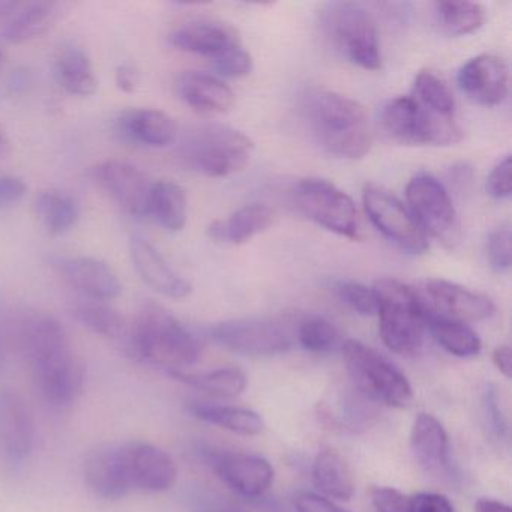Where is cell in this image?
<instances>
[{
    "instance_id": "obj_20",
    "label": "cell",
    "mask_w": 512,
    "mask_h": 512,
    "mask_svg": "<svg viewBox=\"0 0 512 512\" xmlns=\"http://www.w3.org/2000/svg\"><path fill=\"white\" fill-rule=\"evenodd\" d=\"M86 484L97 496L118 500L131 488L125 445H101L86 455L83 463Z\"/></svg>"
},
{
    "instance_id": "obj_35",
    "label": "cell",
    "mask_w": 512,
    "mask_h": 512,
    "mask_svg": "<svg viewBox=\"0 0 512 512\" xmlns=\"http://www.w3.org/2000/svg\"><path fill=\"white\" fill-rule=\"evenodd\" d=\"M73 316L77 322L101 337L127 341L130 325L125 317L107 302L86 299L74 305Z\"/></svg>"
},
{
    "instance_id": "obj_27",
    "label": "cell",
    "mask_w": 512,
    "mask_h": 512,
    "mask_svg": "<svg viewBox=\"0 0 512 512\" xmlns=\"http://www.w3.org/2000/svg\"><path fill=\"white\" fill-rule=\"evenodd\" d=\"M275 212L263 203L242 206L227 220H215L208 233L214 241L241 245L259 233L265 232L274 224Z\"/></svg>"
},
{
    "instance_id": "obj_48",
    "label": "cell",
    "mask_w": 512,
    "mask_h": 512,
    "mask_svg": "<svg viewBox=\"0 0 512 512\" xmlns=\"http://www.w3.org/2000/svg\"><path fill=\"white\" fill-rule=\"evenodd\" d=\"M298 512H349L335 505L331 500L314 493H302L295 500Z\"/></svg>"
},
{
    "instance_id": "obj_6",
    "label": "cell",
    "mask_w": 512,
    "mask_h": 512,
    "mask_svg": "<svg viewBox=\"0 0 512 512\" xmlns=\"http://www.w3.org/2000/svg\"><path fill=\"white\" fill-rule=\"evenodd\" d=\"M380 127L392 142L406 146H451L463 139L455 118L433 112L412 95L389 101L380 115Z\"/></svg>"
},
{
    "instance_id": "obj_2",
    "label": "cell",
    "mask_w": 512,
    "mask_h": 512,
    "mask_svg": "<svg viewBox=\"0 0 512 512\" xmlns=\"http://www.w3.org/2000/svg\"><path fill=\"white\" fill-rule=\"evenodd\" d=\"M301 116L314 142L328 154L359 160L370 152L367 112L352 98L331 89H308L301 98Z\"/></svg>"
},
{
    "instance_id": "obj_21",
    "label": "cell",
    "mask_w": 512,
    "mask_h": 512,
    "mask_svg": "<svg viewBox=\"0 0 512 512\" xmlns=\"http://www.w3.org/2000/svg\"><path fill=\"white\" fill-rule=\"evenodd\" d=\"M457 82L461 92L481 106H499L508 97V67L496 55L470 59L458 71Z\"/></svg>"
},
{
    "instance_id": "obj_43",
    "label": "cell",
    "mask_w": 512,
    "mask_h": 512,
    "mask_svg": "<svg viewBox=\"0 0 512 512\" xmlns=\"http://www.w3.org/2000/svg\"><path fill=\"white\" fill-rule=\"evenodd\" d=\"M371 502L377 512H409V497L392 487H374Z\"/></svg>"
},
{
    "instance_id": "obj_30",
    "label": "cell",
    "mask_w": 512,
    "mask_h": 512,
    "mask_svg": "<svg viewBox=\"0 0 512 512\" xmlns=\"http://www.w3.org/2000/svg\"><path fill=\"white\" fill-rule=\"evenodd\" d=\"M55 76L68 94L91 97L97 92L98 80L91 59L79 47H68L59 53Z\"/></svg>"
},
{
    "instance_id": "obj_29",
    "label": "cell",
    "mask_w": 512,
    "mask_h": 512,
    "mask_svg": "<svg viewBox=\"0 0 512 512\" xmlns=\"http://www.w3.org/2000/svg\"><path fill=\"white\" fill-rule=\"evenodd\" d=\"M188 200L184 188L172 181L152 184L148 214L167 232H179L187 223Z\"/></svg>"
},
{
    "instance_id": "obj_34",
    "label": "cell",
    "mask_w": 512,
    "mask_h": 512,
    "mask_svg": "<svg viewBox=\"0 0 512 512\" xmlns=\"http://www.w3.org/2000/svg\"><path fill=\"white\" fill-rule=\"evenodd\" d=\"M169 374L179 382L200 389L215 398L239 397L248 385L247 374L235 367L217 368V370L200 374L185 373V371H170Z\"/></svg>"
},
{
    "instance_id": "obj_13",
    "label": "cell",
    "mask_w": 512,
    "mask_h": 512,
    "mask_svg": "<svg viewBox=\"0 0 512 512\" xmlns=\"http://www.w3.org/2000/svg\"><path fill=\"white\" fill-rule=\"evenodd\" d=\"M94 181L133 217L148 214L152 184L136 166L122 160H107L92 169Z\"/></svg>"
},
{
    "instance_id": "obj_24",
    "label": "cell",
    "mask_w": 512,
    "mask_h": 512,
    "mask_svg": "<svg viewBox=\"0 0 512 512\" xmlns=\"http://www.w3.org/2000/svg\"><path fill=\"white\" fill-rule=\"evenodd\" d=\"M130 254L134 268L152 289L172 299L190 296L193 290L190 281L181 277L148 239L134 236L130 241Z\"/></svg>"
},
{
    "instance_id": "obj_44",
    "label": "cell",
    "mask_w": 512,
    "mask_h": 512,
    "mask_svg": "<svg viewBox=\"0 0 512 512\" xmlns=\"http://www.w3.org/2000/svg\"><path fill=\"white\" fill-rule=\"evenodd\" d=\"M26 191L28 187L22 178L0 173V211L19 205L25 199Z\"/></svg>"
},
{
    "instance_id": "obj_26",
    "label": "cell",
    "mask_w": 512,
    "mask_h": 512,
    "mask_svg": "<svg viewBox=\"0 0 512 512\" xmlns=\"http://www.w3.org/2000/svg\"><path fill=\"white\" fill-rule=\"evenodd\" d=\"M70 10L65 2H32L20 4L4 29L5 41L23 44L47 34Z\"/></svg>"
},
{
    "instance_id": "obj_5",
    "label": "cell",
    "mask_w": 512,
    "mask_h": 512,
    "mask_svg": "<svg viewBox=\"0 0 512 512\" xmlns=\"http://www.w3.org/2000/svg\"><path fill=\"white\" fill-rule=\"evenodd\" d=\"M379 299V335L398 355H413L424 344L430 308L421 293L403 281L382 278L374 284Z\"/></svg>"
},
{
    "instance_id": "obj_42",
    "label": "cell",
    "mask_w": 512,
    "mask_h": 512,
    "mask_svg": "<svg viewBox=\"0 0 512 512\" xmlns=\"http://www.w3.org/2000/svg\"><path fill=\"white\" fill-rule=\"evenodd\" d=\"M512 163L511 157H505L502 161L497 163V166L491 170L487 179V191L491 197L497 200L509 199L511 197L512 182H511Z\"/></svg>"
},
{
    "instance_id": "obj_1",
    "label": "cell",
    "mask_w": 512,
    "mask_h": 512,
    "mask_svg": "<svg viewBox=\"0 0 512 512\" xmlns=\"http://www.w3.org/2000/svg\"><path fill=\"white\" fill-rule=\"evenodd\" d=\"M22 346L41 395L55 407L70 406L82 394L86 370L62 323L37 313L23 323Z\"/></svg>"
},
{
    "instance_id": "obj_31",
    "label": "cell",
    "mask_w": 512,
    "mask_h": 512,
    "mask_svg": "<svg viewBox=\"0 0 512 512\" xmlns=\"http://www.w3.org/2000/svg\"><path fill=\"white\" fill-rule=\"evenodd\" d=\"M190 412L200 421L217 425L241 436H257L265 430V421L260 413L245 407L193 403L190 404Z\"/></svg>"
},
{
    "instance_id": "obj_36",
    "label": "cell",
    "mask_w": 512,
    "mask_h": 512,
    "mask_svg": "<svg viewBox=\"0 0 512 512\" xmlns=\"http://www.w3.org/2000/svg\"><path fill=\"white\" fill-rule=\"evenodd\" d=\"M437 20L443 32L451 37H463L482 28L487 13L475 2H437Z\"/></svg>"
},
{
    "instance_id": "obj_32",
    "label": "cell",
    "mask_w": 512,
    "mask_h": 512,
    "mask_svg": "<svg viewBox=\"0 0 512 512\" xmlns=\"http://www.w3.org/2000/svg\"><path fill=\"white\" fill-rule=\"evenodd\" d=\"M35 211L47 232L59 236L76 226L80 218V203L68 191L47 190L35 200Z\"/></svg>"
},
{
    "instance_id": "obj_39",
    "label": "cell",
    "mask_w": 512,
    "mask_h": 512,
    "mask_svg": "<svg viewBox=\"0 0 512 512\" xmlns=\"http://www.w3.org/2000/svg\"><path fill=\"white\" fill-rule=\"evenodd\" d=\"M338 296L355 313L361 314V316H377L379 299H377L374 289L361 283H355V281H347L338 286Z\"/></svg>"
},
{
    "instance_id": "obj_50",
    "label": "cell",
    "mask_w": 512,
    "mask_h": 512,
    "mask_svg": "<svg viewBox=\"0 0 512 512\" xmlns=\"http://www.w3.org/2000/svg\"><path fill=\"white\" fill-rule=\"evenodd\" d=\"M493 364L497 370L500 371V374L506 377V379H511L512 374V352L511 347L509 346H499L493 350Z\"/></svg>"
},
{
    "instance_id": "obj_17",
    "label": "cell",
    "mask_w": 512,
    "mask_h": 512,
    "mask_svg": "<svg viewBox=\"0 0 512 512\" xmlns=\"http://www.w3.org/2000/svg\"><path fill=\"white\" fill-rule=\"evenodd\" d=\"M131 488L145 493H166L178 481V467L169 452L148 442L125 445Z\"/></svg>"
},
{
    "instance_id": "obj_22",
    "label": "cell",
    "mask_w": 512,
    "mask_h": 512,
    "mask_svg": "<svg viewBox=\"0 0 512 512\" xmlns=\"http://www.w3.org/2000/svg\"><path fill=\"white\" fill-rule=\"evenodd\" d=\"M178 97L202 116H220L235 104V94L223 80L203 71H182L175 79Z\"/></svg>"
},
{
    "instance_id": "obj_3",
    "label": "cell",
    "mask_w": 512,
    "mask_h": 512,
    "mask_svg": "<svg viewBox=\"0 0 512 512\" xmlns=\"http://www.w3.org/2000/svg\"><path fill=\"white\" fill-rule=\"evenodd\" d=\"M125 343L134 358L160 365L169 373L191 367L200 358L196 338L155 302H146L137 311Z\"/></svg>"
},
{
    "instance_id": "obj_47",
    "label": "cell",
    "mask_w": 512,
    "mask_h": 512,
    "mask_svg": "<svg viewBox=\"0 0 512 512\" xmlns=\"http://www.w3.org/2000/svg\"><path fill=\"white\" fill-rule=\"evenodd\" d=\"M365 400H367V397L362 394L361 397H350L349 400H346L343 418L346 419L350 428L364 427V425L370 424L373 410H371L370 406H364ZM368 400H370V398H368Z\"/></svg>"
},
{
    "instance_id": "obj_51",
    "label": "cell",
    "mask_w": 512,
    "mask_h": 512,
    "mask_svg": "<svg viewBox=\"0 0 512 512\" xmlns=\"http://www.w3.org/2000/svg\"><path fill=\"white\" fill-rule=\"evenodd\" d=\"M473 512H511V506L494 499L476 500Z\"/></svg>"
},
{
    "instance_id": "obj_7",
    "label": "cell",
    "mask_w": 512,
    "mask_h": 512,
    "mask_svg": "<svg viewBox=\"0 0 512 512\" xmlns=\"http://www.w3.org/2000/svg\"><path fill=\"white\" fill-rule=\"evenodd\" d=\"M343 358L353 383L365 397L397 409L412 403V385L407 377L376 350L361 341L347 340Z\"/></svg>"
},
{
    "instance_id": "obj_23",
    "label": "cell",
    "mask_w": 512,
    "mask_h": 512,
    "mask_svg": "<svg viewBox=\"0 0 512 512\" xmlns=\"http://www.w3.org/2000/svg\"><path fill=\"white\" fill-rule=\"evenodd\" d=\"M410 452L421 469L431 475H448L451 469V446L445 427L430 413H419L409 436Z\"/></svg>"
},
{
    "instance_id": "obj_41",
    "label": "cell",
    "mask_w": 512,
    "mask_h": 512,
    "mask_svg": "<svg viewBox=\"0 0 512 512\" xmlns=\"http://www.w3.org/2000/svg\"><path fill=\"white\" fill-rule=\"evenodd\" d=\"M484 413L491 433H493L497 439H506L509 430L508 418H506L502 400H500L499 389H497L496 386L488 385L487 389H485Z\"/></svg>"
},
{
    "instance_id": "obj_53",
    "label": "cell",
    "mask_w": 512,
    "mask_h": 512,
    "mask_svg": "<svg viewBox=\"0 0 512 512\" xmlns=\"http://www.w3.org/2000/svg\"><path fill=\"white\" fill-rule=\"evenodd\" d=\"M202 512H242L241 509L233 508V506L229 505H218L212 506V508H206L205 511Z\"/></svg>"
},
{
    "instance_id": "obj_10",
    "label": "cell",
    "mask_w": 512,
    "mask_h": 512,
    "mask_svg": "<svg viewBox=\"0 0 512 512\" xmlns=\"http://www.w3.org/2000/svg\"><path fill=\"white\" fill-rule=\"evenodd\" d=\"M299 211L323 229L349 239H359L353 200L343 190L320 178L298 182L293 191Z\"/></svg>"
},
{
    "instance_id": "obj_14",
    "label": "cell",
    "mask_w": 512,
    "mask_h": 512,
    "mask_svg": "<svg viewBox=\"0 0 512 512\" xmlns=\"http://www.w3.org/2000/svg\"><path fill=\"white\" fill-rule=\"evenodd\" d=\"M209 463L230 490L247 499H259L274 484V466L260 455L214 452Z\"/></svg>"
},
{
    "instance_id": "obj_11",
    "label": "cell",
    "mask_w": 512,
    "mask_h": 512,
    "mask_svg": "<svg viewBox=\"0 0 512 512\" xmlns=\"http://www.w3.org/2000/svg\"><path fill=\"white\" fill-rule=\"evenodd\" d=\"M362 202L368 218L386 239L409 254H424L428 238L409 208L397 196L376 184L365 185Z\"/></svg>"
},
{
    "instance_id": "obj_8",
    "label": "cell",
    "mask_w": 512,
    "mask_h": 512,
    "mask_svg": "<svg viewBox=\"0 0 512 512\" xmlns=\"http://www.w3.org/2000/svg\"><path fill=\"white\" fill-rule=\"evenodd\" d=\"M332 46L353 65L376 71L382 67L376 23L361 4L334 2L322 14Z\"/></svg>"
},
{
    "instance_id": "obj_4",
    "label": "cell",
    "mask_w": 512,
    "mask_h": 512,
    "mask_svg": "<svg viewBox=\"0 0 512 512\" xmlns=\"http://www.w3.org/2000/svg\"><path fill=\"white\" fill-rule=\"evenodd\" d=\"M254 143L235 128L203 124L185 131L178 146L182 163L208 178L242 172L253 157Z\"/></svg>"
},
{
    "instance_id": "obj_37",
    "label": "cell",
    "mask_w": 512,
    "mask_h": 512,
    "mask_svg": "<svg viewBox=\"0 0 512 512\" xmlns=\"http://www.w3.org/2000/svg\"><path fill=\"white\" fill-rule=\"evenodd\" d=\"M412 97L439 115L455 118V98L445 80L433 71L424 70L416 76Z\"/></svg>"
},
{
    "instance_id": "obj_49",
    "label": "cell",
    "mask_w": 512,
    "mask_h": 512,
    "mask_svg": "<svg viewBox=\"0 0 512 512\" xmlns=\"http://www.w3.org/2000/svg\"><path fill=\"white\" fill-rule=\"evenodd\" d=\"M116 86L125 94H133L139 85V73L131 65H119L115 74Z\"/></svg>"
},
{
    "instance_id": "obj_33",
    "label": "cell",
    "mask_w": 512,
    "mask_h": 512,
    "mask_svg": "<svg viewBox=\"0 0 512 512\" xmlns=\"http://www.w3.org/2000/svg\"><path fill=\"white\" fill-rule=\"evenodd\" d=\"M427 329H430L437 343L452 356L473 358L481 352V338L466 323L439 316L430 310Z\"/></svg>"
},
{
    "instance_id": "obj_38",
    "label": "cell",
    "mask_w": 512,
    "mask_h": 512,
    "mask_svg": "<svg viewBox=\"0 0 512 512\" xmlns=\"http://www.w3.org/2000/svg\"><path fill=\"white\" fill-rule=\"evenodd\" d=\"M340 340L337 328L325 317H305L298 326V341L311 353L331 352Z\"/></svg>"
},
{
    "instance_id": "obj_46",
    "label": "cell",
    "mask_w": 512,
    "mask_h": 512,
    "mask_svg": "<svg viewBox=\"0 0 512 512\" xmlns=\"http://www.w3.org/2000/svg\"><path fill=\"white\" fill-rule=\"evenodd\" d=\"M409 512H455L448 497L439 493H422L409 497Z\"/></svg>"
},
{
    "instance_id": "obj_54",
    "label": "cell",
    "mask_w": 512,
    "mask_h": 512,
    "mask_svg": "<svg viewBox=\"0 0 512 512\" xmlns=\"http://www.w3.org/2000/svg\"><path fill=\"white\" fill-rule=\"evenodd\" d=\"M4 355H5L4 343H2V340H0V364H2V362H4Z\"/></svg>"
},
{
    "instance_id": "obj_19",
    "label": "cell",
    "mask_w": 512,
    "mask_h": 512,
    "mask_svg": "<svg viewBox=\"0 0 512 512\" xmlns=\"http://www.w3.org/2000/svg\"><path fill=\"white\" fill-rule=\"evenodd\" d=\"M35 443V424L31 410L13 389H0V451L11 463L31 457Z\"/></svg>"
},
{
    "instance_id": "obj_16",
    "label": "cell",
    "mask_w": 512,
    "mask_h": 512,
    "mask_svg": "<svg viewBox=\"0 0 512 512\" xmlns=\"http://www.w3.org/2000/svg\"><path fill=\"white\" fill-rule=\"evenodd\" d=\"M52 266L86 299L109 302L121 295L122 284L118 275L103 260L85 256H56L52 259Z\"/></svg>"
},
{
    "instance_id": "obj_18",
    "label": "cell",
    "mask_w": 512,
    "mask_h": 512,
    "mask_svg": "<svg viewBox=\"0 0 512 512\" xmlns=\"http://www.w3.org/2000/svg\"><path fill=\"white\" fill-rule=\"evenodd\" d=\"M169 43L179 52L205 56L214 65L244 49L239 32L223 22L188 23L169 35Z\"/></svg>"
},
{
    "instance_id": "obj_25",
    "label": "cell",
    "mask_w": 512,
    "mask_h": 512,
    "mask_svg": "<svg viewBox=\"0 0 512 512\" xmlns=\"http://www.w3.org/2000/svg\"><path fill=\"white\" fill-rule=\"evenodd\" d=\"M119 133L137 145L164 148L178 139L179 128L169 113L155 109L130 110L119 119Z\"/></svg>"
},
{
    "instance_id": "obj_52",
    "label": "cell",
    "mask_w": 512,
    "mask_h": 512,
    "mask_svg": "<svg viewBox=\"0 0 512 512\" xmlns=\"http://www.w3.org/2000/svg\"><path fill=\"white\" fill-rule=\"evenodd\" d=\"M13 151V145H11L10 137L5 133V130L0 128V160H4Z\"/></svg>"
},
{
    "instance_id": "obj_12",
    "label": "cell",
    "mask_w": 512,
    "mask_h": 512,
    "mask_svg": "<svg viewBox=\"0 0 512 512\" xmlns=\"http://www.w3.org/2000/svg\"><path fill=\"white\" fill-rule=\"evenodd\" d=\"M211 338L230 352L242 356H274L287 352L292 338L283 323L272 319H238L217 323Z\"/></svg>"
},
{
    "instance_id": "obj_28",
    "label": "cell",
    "mask_w": 512,
    "mask_h": 512,
    "mask_svg": "<svg viewBox=\"0 0 512 512\" xmlns=\"http://www.w3.org/2000/svg\"><path fill=\"white\" fill-rule=\"evenodd\" d=\"M311 475L317 490L331 499L350 500L355 493L352 469L335 449H323L316 455Z\"/></svg>"
},
{
    "instance_id": "obj_55",
    "label": "cell",
    "mask_w": 512,
    "mask_h": 512,
    "mask_svg": "<svg viewBox=\"0 0 512 512\" xmlns=\"http://www.w3.org/2000/svg\"><path fill=\"white\" fill-rule=\"evenodd\" d=\"M5 62V50L0 47V68L4 65Z\"/></svg>"
},
{
    "instance_id": "obj_9",
    "label": "cell",
    "mask_w": 512,
    "mask_h": 512,
    "mask_svg": "<svg viewBox=\"0 0 512 512\" xmlns=\"http://www.w3.org/2000/svg\"><path fill=\"white\" fill-rule=\"evenodd\" d=\"M409 211L425 235H430L448 250L461 241V226L448 190L439 179L418 173L406 188Z\"/></svg>"
},
{
    "instance_id": "obj_15",
    "label": "cell",
    "mask_w": 512,
    "mask_h": 512,
    "mask_svg": "<svg viewBox=\"0 0 512 512\" xmlns=\"http://www.w3.org/2000/svg\"><path fill=\"white\" fill-rule=\"evenodd\" d=\"M422 298L433 313L458 322H482L496 313L488 296L439 278L425 283Z\"/></svg>"
},
{
    "instance_id": "obj_40",
    "label": "cell",
    "mask_w": 512,
    "mask_h": 512,
    "mask_svg": "<svg viewBox=\"0 0 512 512\" xmlns=\"http://www.w3.org/2000/svg\"><path fill=\"white\" fill-rule=\"evenodd\" d=\"M487 260L491 269L506 272L511 268V229L502 226L490 233L487 239Z\"/></svg>"
},
{
    "instance_id": "obj_45",
    "label": "cell",
    "mask_w": 512,
    "mask_h": 512,
    "mask_svg": "<svg viewBox=\"0 0 512 512\" xmlns=\"http://www.w3.org/2000/svg\"><path fill=\"white\" fill-rule=\"evenodd\" d=\"M214 67L223 76L239 79V77L248 76L253 71V58L247 50L241 49L227 56Z\"/></svg>"
}]
</instances>
